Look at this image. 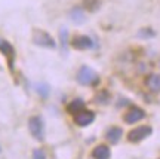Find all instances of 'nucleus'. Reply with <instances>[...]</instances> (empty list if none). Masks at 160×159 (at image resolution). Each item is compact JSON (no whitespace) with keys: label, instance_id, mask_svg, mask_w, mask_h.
<instances>
[{"label":"nucleus","instance_id":"0eeeda50","mask_svg":"<svg viewBox=\"0 0 160 159\" xmlns=\"http://www.w3.org/2000/svg\"><path fill=\"white\" fill-rule=\"evenodd\" d=\"M71 46L77 51H85V49H91L93 46V42L88 36H76L74 39L71 40Z\"/></svg>","mask_w":160,"mask_h":159},{"label":"nucleus","instance_id":"f257e3e1","mask_svg":"<svg viewBox=\"0 0 160 159\" xmlns=\"http://www.w3.org/2000/svg\"><path fill=\"white\" fill-rule=\"evenodd\" d=\"M76 79L79 82L80 85H95L98 82V74L95 70H92L91 67H88V66H83V67H80V70L77 72V76H76Z\"/></svg>","mask_w":160,"mask_h":159},{"label":"nucleus","instance_id":"6e6552de","mask_svg":"<svg viewBox=\"0 0 160 159\" xmlns=\"http://www.w3.org/2000/svg\"><path fill=\"white\" fill-rule=\"evenodd\" d=\"M0 52L5 55L8 60H9V67H13V57H15V49H13V46L8 42V40L2 39L0 37Z\"/></svg>","mask_w":160,"mask_h":159},{"label":"nucleus","instance_id":"20e7f679","mask_svg":"<svg viewBox=\"0 0 160 159\" xmlns=\"http://www.w3.org/2000/svg\"><path fill=\"white\" fill-rule=\"evenodd\" d=\"M151 132H153V130H151V126H148V125L138 126V128L132 130L131 132L128 134V140L131 143H139V141H142V140H145L147 137L151 135Z\"/></svg>","mask_w":160,"mask_h":159},{"label":"nucleus","instance_id":"9b49d317","mask_svg":"<svg viewBox=\"0 0 160 159\" xmlns=\"http://www.w3.org/2000/svg\"><path fill=\"white\" fill-rule=\"evenodd\" d=\"M145 85L148 86L150 91L160 92V74H150L145 79Z\"/></svg>","mask_w":160,"mask_h":159},{"label":"nucleus","instance_id":"ddd939ff","mask_svg":"<svg viewBox=\"0 0 160 159\" xmlns=\"http://www.w3.org/2000/svg\"><path fill=\"white\" fill-rule=\"evenodd\" d=\"M70 15H71V21H74L76 24H82V23H85V13H83V11H82V9H79V8H76V9H73V11H71V13H70Z\"/></svg>","mask_w":160,"mask_h":159},{"label":"nucleus","instance_id":"9d476101","mask_svg":"<svg viewBox=\"0 0 160 159\" xmlns=\"http://www.w3.org/2000/svg\"><path fill=\"white\" fill-rule=\"evenodd\" d=\"M110 156H111L110 147L105 144H99L92 150V158L93 159H110Z\"/></svg>","mask_w":160,"mask_h":159},{"label":"nucleus","instance_id":"7ed1b4c3","mask_svg":"<svg viewBox=\"0 0 160 159\" xmlns=\"http://www.w3.org/2000/svg\"><path fill=\"white\" fill-rule=\"evenodd\" d=\"M33 42L36 45L43 46V48H55V40L49 33L43 30H34L33 31Z\"/></svg>","mask_w":160,"mask_h":159},{"label":"nucleus","instance_id":"f03ea898","mask_svg":"<svg viewBox=\"0 0 160 159\" xmlns=\"http://www.w3.org/2000/svg\"><path fill=\"white\" fill-rule=\"evenodd\" d=\"M28 128L31 135L34 137L37 141H43L45 138V125H43V120L40 116H33L28 120Z\"/></svg>","mask_w":160,"mask_h":159},{"label":"nucleus","instance_id":"39448f33","mask_svg":"<svg viewBox=\"0 0 160 159\" xmlns=\"http://www.w3.org/2000/svg\"><path fill=\"white\" fill-rule=\"evenodd\" d=\"M95 120V113L92 110H86V109H82L80 112L74 114V122L79 126H88L91 125L92 122Z\"/></svg>","mask_w":160,"mask_h":159},{"label":"nucleus","instance_id":"423d86ee","mask_svg":"<svg viewBox=\"0 0 160 159\" xmlns=\"http://www.w3.org/2000/svg\"><path fill=\"white\" fill-rule=\"evenodd\" d=\"M144 118H145V112H144L142 109L132 107L126 112V114L123 116V120H125L128 125H133V124H137L139 120H142Z\"/></svg>","mask_w":160,"mask_h":159},{"label":"nucleus","instance_id":"1a4fd4ad","mask_svg":"<svg viewBox=\"0 0 160 159\" xmlns=\"http://www.w3.org/2000/svg\"><path fill=\"white\" fill-rule=\"evenodd\" d=\"M123 135V130L119 128V126H113V128H110L107 131V134H105V138H107V141L111 143V144H117L120 141V138Z\"/></svg>","mask_w":160,"mask_h":159},{"label":"nucleus","instance_id":"dca6fc26","mask_svg":"<svg viewBox=\"0 0 160 159\" xmlns=\"http://www.w3.org/2000/svg\"><path fill=\"white\" fill-rule=\"evenodd\" d=\"M159 159H160V158H159Z\"/></svg>","mask_w":160,"mask_h":159},{"label":"nucleus","instance_id":"4468645a","mask_svg":"<svg viewBox=\"0 0 160 159\" xmlns=\"http://www.w3.org/2000/svg\"><path fill=\"white\" fill-rule=\"evenodd\" d=\"M33 159H46V155L42 149H36L33 152Z\"/></svg>","mask_w":160,"mask_h":159},{"label":"nucleus","instance_id":"2eb2a0df","mask_svg":"<svg viewBox=\"0 0 160 159\" xmlns=\"http://www.w3.org/2000/svg\"><path fill=\"white\" fill-rule=\"evenodd\" d=\"M139 36H154V33L153 31H145V30H142V31H139Z\"/></svg>","mask_w":160,"mask_h":159},{"label":"nucleus","instance_id":"f8f14e48","mask_svg":"<svg viewBox=\"0 0 160 159\" xmlns=\"http://www.w3.org/2000/svg\"><path fill=\"white\" fill-rule=\"evenodd\" d=\"M82 109H85V101L80 100V98H77V100H73V101L67 106V112L71 114H76L77 112H80Z\"/></svg>","mask_w":160,"mask_h":159}]
</instances>
